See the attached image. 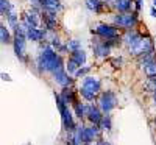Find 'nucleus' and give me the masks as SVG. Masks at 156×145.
I'll use <instances>...</instances> for the list:
<instances>
[{"mask_svg":"<svg viewBox=\"0 0 156 145\" xmlns=\"http://www.w3.org/2000/svg\"><path fill=\"white\" fill-rule=\"evenodd\" d=\"M39 65H41L42 70H47V72H51V73H56L59 70H64L62 69L61 56L58 53H55L50 47H45L42 50L41 56H39Z\"/></svg>","mask_w":156,"mask_h":145,"instance_id":"nucleus-1","label":"nucleus"},{"mask_svg":"<svg viewBox=\"0 0 156 145\" xmlns=\"http://www.w3.org/2000/svg\"><path fill=\"white\" fill-rule=\"evenodd\" d=\"M100 87H101V84H100L98 78H95V76H86L84 80H83V86H81V89H80V94H81L86 100L92 101V100L98 95Z\"/></svg>","mask_w":156,"mask_h":145,"instance_id":"nucleus-2","label":"nucleus"},{"mask_svg":"<svg viewBox=\"0 0 156 145\" xmlns=\"http://www.w3.org/2000/svg\"><path fill=\"white\" fill-rule=\"evenodd\" d=\"M114 23L120 28H125V30H134L136 23H137V12H123V14H117L114 16Z\"/></svg>","mask_w":156,"mask_h":145,"instance_id":"nucleus-3","label":"nucleus"},{"mask_svg":"<svg viewBox=\"0 0 156 145\" xmlns=\"http://www.w3.org/2000/svg\"><path fill=\"white\" fill-rule=\"evenodd\" d=\"M117 104V98L114 95V92L111 90H106V92H101L100 94V98H98V108L101 112L105 114H109Z\"/></svg>","mask_w":156,"mask_h":145,"instance_id":"nucleus-4","label":"nucleus"},{"mask_svg":"<svg viewBox=\"0 0 156 145\" xmlns=\"http://www.w3.org/2000/svg\"><path fill=\"white\" fill-rule=\"evenodd\" d=\"M150 50H153V42H151V39H150L148 36H145V37L142 36L140 41H139L134 47L129 48V51H131L133 55H136V56L144 55V53H147V51H150Z\"/></svg>","mask_w":156,"mask_h":145,"instance_id":"nucleus-5","label":"nucleus"},{"mask_svg":"<svg viewBox=\"0 0 156 145\" xmlns=\"http://www.w3.org/2000/svg\"><path fill=\"white\" fill-rule=\"evenodd\" d=\"M95 33L105 39H114V37H119V31H117L115 27L112 25H106V23H100L98 27L95 28Z\"/></svg>","mask_w":156,"mask_h":145,"instance_id":"nucleus-6","label":"nucleus"},{"mask_svg":"<svg viewBox=\"0 0 156 145\" xmlns=\"http://www.w3.org/2000/svg\"><path fill=\"white\" fill-rule=\"evenodd\" d=\"M86 115H87V118H89V120L92 122L94 125H100L101 118H103L100 108H98V106H94V104H89V106H86Z\"/></svg>","mask_w":156,"mask_h":145,"instance_id":"nucleus-7","label":"nucleus"},{"mask_svg":"<svg viewBox=\"0 0 156 145\" xmlns=\"http://www.w3.org/2000/svg\"><path fill=\"white\" fill-rule=\"evenodd\" d=\"M140 37H142V36H140L136 30H126L122 39H123V42L128 45V48H131V47H134V45L140 41Z\"/></svg>","mask_w":156,"mask_h":145,"instance_id":"nucleus-8","label":"nucleus"},{"mask_svg":"<svg viewBox=\"0 0 156 145\" xmlns=\"http://www.w3.org/2000/svg\"><path fill=\"white\" fill-rule=\"evenodd\" d=\"M61 118H62V128L66 129V131H70V133H73V131L78 128L76 125H75V122H73V115H72V112L67 109V111H64L62 114H61Z\"/></svg>","mask_w":156,"mask_h":145,"instance_id":"nucleus-9","label":"nucleus"},{"mask_svg":"<svg viewBox=\"0 0 156 145\" xmlns=\"http://www.w3.org/2000/svg\"><path fill=\"white\" fill-rule=\"evenodd\" d=\"M39 25H41V16L34 9L27 12V16H25V27L27 28H39Z\"/></svg>","mask_w":156,"mask_h":145,"instance_id":"nucleus-10","label":"nucleus"},{"mask_svg":"<svg viewBox=\"0 0 156 145\" xmlns=\"http://www.w3.org/2000/svg\"><path fill=\"white\" fill-rule=\"evenodd\" d=\"M53 78H55V81H56L59 86H62V87H67V86L72 83V78H70V75H69L66 70H59V72L53 73Z\"/></svg>","mask_w":156,"mask_h":145,"instance_id":"nucleus-11","label":"nucleus"},{"mask_svg":"<svg viewBox=\"0 0 156 145\" xmlns=\"http://www.w3.org/2000/svg\"><path fill=\"white\" fill-rule=\"evenodd\" d=\"M41 5H42L44 11H50V12H56L58 9H61L59 0H41Z\"/></svg>","mask_w":156,"mask_h":145,"instance_id":"nucleus-12","label":"nucleus"},{"mask_svg":"<svg viewBox=\"0 0 156 145\" xmlns=\"http://www.w3.org/2000/svg\"><path fill=\"white\" fill-rule=\"evenodd\" d=\"M109 50H111V47H108L106 42H100V44L94 45V53L98 58H106L109 55Z\"/></svg>","mask_w":156,"mask_h":145,"instance_id":"nucleus-13","label":"nucleus"},{"mask_svg":"<svg viewBox=\"0 0 156 145\" xmlns=\"http://www.w3.org/2000/svg\"><path fill=\"white\" fill-rule=\"evenodd\" d=\"M42 37H45V31L41 28H28L27 30V39H30V41H41Z\"/></svg>","mask_w":156,"mask_h":145,"instance_id":"nucleus-14","label":"nucleus"},{"mask_svg":"<svg viewBox=\"0 0 156 145\" xmlns=\"http://www.w3.org/2000/svg\"><path fill=\"white\" fill-rule=\"evenodd\" d=\"M131 5H133V0H115L114 2V8L117 11H120L122 14L131 9Z\"/></svg>","mask_w":156,"mask_h":145,"instance_id":"nucleus-15","label":"nucleus"},{"mask_svg":"<svg viewBox=\"0 0 156 145\" xmlns=\"http://www.w3.org/2000/svg\"><path fill=\"white\" fill-rule=\"evenodd\" d=\"M137 61H139V64H140V65H144V67H145V65H148L150 62L156 61V58H154V51H153V50H150V51H147V53L137 56Z\"/></svg>","mask_w":156,"mask_h":145,"instance_id":"nucleus-16","label":"nucleus"},{"mask_svg":"<svg viewBox=\"0 0 156 145\" xmlns=\"http://www.w3.org/2000/svg\"><path fill=\"white\" fill-rule=\"evenodd\" d=\"M70 59L72 61H75L78 65H81L86 62V53H84V50H76V51H72L70 53Z\"/></svg>","mask_w":156,"mask_h":145,"instance_id":"nucleus-17","label":"nucleus"},{"mask_svg":"<svg viewBox=\"0 0 156 145\" xmlns=\"http://www.w3.org/2000/svg\"><path fill=\"white\" fill-rule=\"evenodd\" d=\"M61 97L64 98V101H66L67 104L69 103H72V104H75L78 100L75 98V94H73V90H70V89H67V87H64V90H62V94H61Z\"/></svg>","mask_w":156,"mask_h":145,"instance_id":"nucleus-18","label":"nucleus"},{"mask_svg":"<svg viewBox=\"0 0 156 145\" xmlns=\"http://www.w3.org/2000/svg\"><path fill=\"white\" fill-rule=\"evenodd\" d=\"M101 0H86V6L90 9V11H95V12H98L100 9H101Z\"/></svg>","mask_w":156,"mask_h":145,"instance_id":"nucleus-19","label":"nucleus"},{"mask_svg":"<svg viewBox=\"0 0 156 145\" xmlns=\"http://www.w3.org/2000/svg\"><path fill=\"white\" fill-rule=\"evenodd\" d=\"M0 39H2V44H11V36L5 25L0 27Z\"/></svg>","mask_w":156,"mask_h":145,"instance_id":"nucleus-20","label":"nucleus"},{"mask_svg":"<svg viewBox=\"0 0 156 145\" xmlns=\"http://www.w3.org/2000/svg\"><path fill=\"white\" fill-rule=\"evenodd\" d=\"M144 87L147 90H150V92H154L156 90V76H148L145 84H144Z\"/></svg>","mask_w":156,"mask_h":145,"instance_id":"nucleus-21","label":"nucleus"},{"mask_svg":"<svg viewBox=\"0 0 156 145\" xmlns=\"http://www.w3.org/2000/svg\"><path fill=\"white\" fill-rule=\"evenodd\" d=\"M66 69H67V73H69V75H75V73L78 72V69H80V65H78L75 61L69 59V62H67V65H66Z\"/></svg>","mask_w":156,"mask_h":145,"instance_id":"nucleus-22","label":"nucleus"},{"mask_svg":"<svg viewBox=\"0 0 156 145\" xmlns=\"http://www.w3.org/2000/svg\"><path fill=\"white\" fill-rule=\"evenodd\" d=\"M73 108H75V114L78 115V117H83V115H86V106L84 104H81L80 101H76L75 104H73Z\"/></svg>","mask_w":156,"mask_h":145,"instance_id":"nucleus-23","label":"nucleus"},{"mask_svg":"<svg viewBox=\"0 0 156 145\" xmlns=\"http://www.w3.org/2000/svg\"><path fill=\"white\" fill-rule=\"evenodd\" d=\"M111 115L109 114H106V115H103V118H101V122H100V128L101 129H111Z\"/></svg>","mask_w":156,"mask_h":145,"instance_id":"nucleus-24","label":"nucleus"},{"mask_svg":"<svg viewBox=\"0 0 156 145\" xmlns=\"http://www.w3.org/2000/svg\"><path fill=\"white\" fill-rule=\"evenodd\" d=\"M144 70H145L147 76H156V61H153V62H150L148 65H145Z\"/></svg>","mask_w":156,"mask_h":145,"instance_id":"nucleus-25","label":"nucleus"},{"mask_svg":"<svg viewBox=\"0 0 156 145\" xmlns=\"http://www.w3.org/2000/svg\"><path fill=\"white\" fill-rule=\"evenodd\" d=\"M67 50H70V53H72V51H76V50H81L80 48V41H76V39L69 41L67 42Z\"/></svg>","mask_w":156,"mask_h":145,"instance_id":"nucleus-26","label":"nucleus"},{"mask_svg":"<svg viewBox=\"0 0 156 145\" xmlns=\"http://www.w3.org/2000/svg\"><path fill=\"white\" fill-rule=\"evenodd\" d=\"M9 5H11V3L8 2V0H0V9H2V14H6Z\"/></svg>","mask_w":156,"mask_h":145,"instance_id":"nucleus-27","label":"nucleus"},{"mask_svg":"<svg viewBox=\"0 0 156 145\" xmlns=\"http://www.w3.org/2000/svg\"><path fill=\"white\" fill-rule=\"evenodd\" d=\"M90 70V67H89V65H86V67H80V69H78V72L75 73V76L76 78H80V76H84L87 72Z\"/></svg>","mask_w":156,"mask_h":145,"instance_id":"nucleus-28","label":"nucleus"},{"mask_svg":"<svg viewBox=\"0 0 156 145\" xmlns=\"http://www.w3.org/2000/svg\"><path fill=\"white\" fill-rule=\"evenodd\" d=\"M2 80H5V81H11V76H9L8 73H2Z\"/></svg>","mask_w":156,"mask_h":145,"instance_id":"nucleus-29","label":"nucleus"},{"mask_svg":"<svg viewBox=\"0 0 156 145\" xmlns=\"http://www.w3.org/2000/svg\"><path fill=\"white\" fill-rule=\"evenodd\" d=\"M150 14H151V17H154V19H156V8H154V6H151V9H150Z\"/></svg>","mask_w":156,"mask_h":145,"instance_id":"nucleus-30","label":"nucleus"},{"mask_svg":"<svg viewBox=\"0 0 156 145\" xmlns=\"http://www.w3.org/2000/svg\"><path fill=\"white\" fill-rule=\"evenodd\" d=\"M101 145H111L109 142H101Z\"/></svg>","mask_w":156,"mask_h":145,"instance_id":"nucleus-31","label":"nucleus"},{"mask_svg":"<svg viewBox=\"0 0 156 145\" xmlns=\"http://www.w3.org/2000/svg\"><path fill=\"white\" fill-rule=\"evenodd\" d=\"M153 97H154V101H156V90L153 92Z\"/></svg>","mask_w":156,"mask_h":145,"instance_id":"nucleus-32","label":"nucleus"},{"mask_svg":"<svg viewBox=\"0 0 156 145\" xmlns=\"http://www.w3.org/2000/svg\"><path fill=\"white\" fill-rule=\"evenodd\" d=\"M153 3H154V5H156V0H153Z\"/></svg>","mask_w":156,"mask_h":145,"instance_id":"nucleus-33","label":"nucleus"},{"mask_svg":"<svg viewBox=\"0 0 156 145\" xmlns=\"http://www.w3.org/2000/svg\"><path fill=\"white\" fill-rule=\"evenodd\" d=\"M154 125H156V117H154Z\"/></svg>","mask_w":156,"mask_h":145,"instance_id":"nucleus-34","label":"nucleus"},{"mask_svg":"<svg viewBox=\"0 0 156 145\" xmlns=\"http://www.w3.org/2000/svg\"><path fill=\"white\" fill-rule=\"evenodd\" d=\"M97 145H101V142H98V143H97Z\"/></svg>","mask_w":156,"mask_h":145,"instance_id":"nucleus-35","label":"nucleus"}]
</instances>
